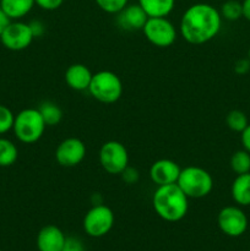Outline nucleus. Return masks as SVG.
I'll use <instances>...</instances> for the list:
<instances>
[{
    "label": "nucleus",
    "mask_w": 250,
    "mask_h": 251,
    "mask_svg": "<svg viewBox=\"0 0 250 251\" xmlns=\"http://www.w3.org/2000/svg\"><path fill=\"white\" fill-rule=\"evenodd\" d=\"M95 1L102 11L112 15H117L129 4V0H95Z\"/></svg>",
    "instance_id": "b1692460"
},
{
    "label": "nucleus",
    "mask_w": 250,
    "mask_h": 251,
    "mask_svg": "<svg viewBox=\"0 0 250 251\" xmlns=\"http://www.w3.org/2000/svg\"><path fill=\"white\" fill-rule=\"evenodd\" d=\"M10 21H11V20L7 17V15L5 14V12L1 10V7H0V36H1L4 29L7 27V25L10 24Z\"/></svg>",
    "instance_id": "2f4dec72"
},
{
    "label": "nucleus",
    "mask_w": 250,
    "mask_h": 251,
    "mask_svg": "<svg viewBox=\"0 0 250 251\" xmlns=\"http://www.w3.org/2000/svg\"><path fill=\"white\" fill-rule=\"evenodd\" d=\"M87 149L82 140L77 137H68L58 145L55 150V161L65 168L78 166L85 159Z\"/></svg>",
    "instance_id": "9b49d317"
},
{
    "label": "nucleus",
    "mask_w": 250,
    "mask_h": 251,
    "mask_svg": "<svg viewBox=\"0 0 250 251\" xmlns=\"http://www.w3.org/2000/svg\"><path fill=\"white\" fill-rule=\"evenodd\" d=\"M149 17H167L175 6V0H137Z\"/></svg>",
    "instance_id": "a211bd4d"
},
{
    "label": "nucleus",
    "mask_w": 250,
    "mask_h": 251,
    "mask_svg": "<svg viewBox=\"0 0 250 251\" xmlns=\"http://www.w3.org/2000/svg\"><path fill=\"white\" fill-rule=\"evenodd\" d=\"M65 239V234L59 227L53 225L44 226L37 235V249L38 251H61Z\"/></svg>",
    "instance_id": "4468645a"
},
{
    "label": "nucleus",
    "mask_w": 250,
    "mask_h": 251,
    "mask_svg": "<svg viewBox=\"0 0 250 251\" xmlns=\"http://www.w3.org/2000/svg\"><path fill=\"white\" fill-rule=\"evenodd\" d=\"M93 74L83 64H73L65 71V82L74 91H87Z\"/></svg>",
    "instance_id": "2eb2a0df"
},
{
    "label": "nucleus",
    "mask_w": 250,
    "mask_h": 251,
    "mask_svg": "<svg viewBox=\"0 0 250 251\" xmlns=\"http://www.w3.org/2000/svg\"><path fill=\"white\" fill-rule=\"evenodd\" d=\"M34 5V0H0V7L11 21L27 16Z\"/></svg>",
    "instance_id": "dca6fc26"
},
{
    "label": "nucleus",
    "mask_w": 250,
    "mask_h": 251,
    "mask_svg": "<svg viewBox=\"0 0 250 251\" xmlns=\"http://www.w3.org/2000/svg\"><path fill=\"white\" fill-rule=\"evenodd\" d=\"M147 19L149 16L139 4H127L117 14L118 26L124 31H142Z\"/></svg>",
    "instance_id": "ddd939ff"
},
{
    "label": "nucleus",
    "mask_w": 250,
    "mask_h": 251,
    "mask_svg": "<svg viewBox=\"0 0 250 251\" xmlns=\"http://www.w3.org/2000/svg\"><path fill=\"white\" fill-rule=\"evenodd\" d=\"M28 25L34 38H39V37H42L46 33V26H44L43 22L39 21V20H33V21L29 22Z\"/></svg>",
    "instance_id": "c85d7f7f"
},
{
    "label": "nucleus",
    "mask_w": 250,
    "mask_h": 251,
    "mask_svg": "<svg viewBox=\"0 0 250 251\" xmlns=\"http://www.w3.org/2000/svg\"><path fill=\"white\" fill-rule=\"evenodd\" d=\"M120 176H122V179L126 184H135V183H137V181H139L140 174H139V171H137V169H135V168H132V167L127 166L126 168L123 171V173L120 174Z\"/></svg>",
    "instance_id": "cd10ccee"
},
{
    "label": "nucleus",
    "mask_w": 250,
    "mask_h": 251,
    "mask_svg": "<svg viewBox=\"0 0 250 251\" xmlns=\"http://www.w3.org/2000/svg\"><path fill=\"white\" fill-rule=\"evenodd\" d=\"M220 14L222 19L228 20V21H237L243 16L242 2L237 1V0H227L221 6Z\"/></svg>",
    "instance_id": "4be33fe9"
},
{
    "label": "nucleus",
    "mask_w": 250,
    "mask_h": 251,
    "mask_svg": "<svg viewBox=\"0 0 250 251\" xmlns=\"http://www.w3.org/2000/svg\"><path fill=\"white\" fill-rule=\"evenodd\" d=\"M64 0H34V4L46 11H54L63 5Z\"/></svg>",
    "instance_id": "bb28decb"
},
{
    "label": "nucleus",
    "mask_w": 250,
    "mask_h": 251,
    "mask_svg": "<svg viewBox=\"0 0 250 251\" xmlns=\"http://www.w3.org/2000/svg\"><path fill=\"white\" fill-rule=\"evenodd\" d=\"M147 41L158 48H168L176 41L178 31L167 17H149L142 28Z\"/></svg>",
    "instance_id": "6e6552de"
},
{
    "label": "nucleus",
    "mask_w": 250,
    "mask_h": 251,
    "mask_svg": "<svg viewBox=\"0 0 250 251\" xmlns=\"http://www.w3.org/2000/svg\"><path fill=\"white\" fill-rule=\"evenodd\" d=\"M33 39L34 37L29 28V25L19 20L10 21V24L0 36V42L2 46L12 51L25 50L31 46Z\"/></svg>",
    "instance_id": "1a4fd4ad"
},
{
    "label": "nucleus",
    "mask_w": 250,
    "mask_h": 251,
    "mask_svg": "<svg viewBox=\"0 0 250 251\" xmlns=\"http://www.w3.org/2000/svg\"><path fill=\"white\" fill-rule=\"evenodd\" d=\"M15 114L6 105L0 104V135L6 134L14 126Z\"/></svg>",
    "instance_id": "393cba45"
},
{
    "label": "nucleus",
    "mask_w": 250,
    "mask_h": 251,
    "mask_svg": "<svg viewBox=\"0 0 250 251\" xmlns=\"http://www.w3.org/2000/svg\"><path fill=\"white\" fill-rule=\"evenodd\" d=\"M250 70V60L249 59H240L235 63L234 71L239 75H244Z\"/></svg>",
    "instance_id": "c756f323"
},
{
    "label": "nucleus",
    "mask_w": 250,
    "mask_h": 251,
    "mask_svg": "<svg viewBox=\"0 0 250 251\" xmlns=\"http://www.w3.org/2000/svg\"><path fill=\"white\" fill-rule=\"evenodd\" d=\"M176 184L189 199H202L212 191L213 178L206 169L189 166L181 169Z\"/></svg>",
    "instance_id": "20e7f679"
},
{
    "label": "nucleus",
    "mask_w": 250,
    "mask_h": 251,
    "mask_svg": "<svg viewBox=\"0 0 250 251\" xmlns=\"http://www.w3.org/2000/svg\"><path fill=\"white\" fill-rule=\"evenodd\" d=\"M47 125L38 108H26L15 115L14 134L22 144L31 145L39 141L44 135Z\"/></svg>",
    "instance_id": "7ed1b4c3"
},
{
    "label": "nucleus",
    "mask_w": 250,
    "mask_h": 251,
    "mask_svg": "<svg viewBox=\"0 0 250 251\" xmlns=\"http://www.w3.org/2000/svg\"><path fill=\"white\" fill-rule=\"evenodd\" d=\"M123 90V82L117 74L109 70H100L93 74L87 91L98 102L112 104L120 100Z\"/></svg>",
    "instance_id": "39448f33"
},
{
    "label": "nucleus",
    "mask_w": 250,
    "mask_h": 251,
    "mask_svg": "<svg viewBox=\"0 0 250 251\" xmlns=\"http://www.w3.org/2000/svg\"><path fill=\"white\" fill-rule=\"evenodd\" d=\"M0 251H2V250H0Z\"/></svg>",
    "instance_id": "f704fd0d"
},
{
    "label": "nucleus",
    "mask_w": 250,
    "mask_h": 251,
    "mask_svg": "<svg viewBox=\"0 0 250 251\" xmlns=\"http://www.w3.org/2000/svg\"><path fill=\"white\" fill-rule=\"evenodd\" d=\"M230 194L239 206H250V172L239 174L232 183Z\"/></svg>",
    "instance_id": "f3484780"
},
{
    "label": "nucleus",
    "mask_w": 250,
    "mask_h": 251,
    "mask_svg": "<svg viewBox=\"0 0 250 251\" xmlns=\"http://www.w3.org/2000/svg\"><path fill=\"white\" fill-rule=\"evenodd\" d=\"M19 158V150L16 145L9 139L0 137V167L6 168L15 164Z\"/></svg>",
    "instance_id": "aec40b11"
},
{
    "label": "nucleus",
    "mask_w": 250,
    "mask_h": 251,
    "mask_svg": "<svg viewBox=\"0 0 250 251\" xmlns=\"http://www.w3.org/2000/svg\"><path fill=\"white\" fill-rule=\"evenodd\" d=\"M220 10L207 2H196L181 15L179 32L188 43L201 46L212 41L221 31Z\"/></svg>",
    "instance_id": "f257e3e1"
},
{
    "label": "nucleus",
    "mask_w": 250,
    "mask_h": 251,
    "mask_svg": "<svg viewBox=\"0 0 250 251\" xmlns=\"http://www.w3.org/2000/svg\"><path fill=\"white\" fill-rule=\"evenodd\" d=\"M248 56H249V60H250V48H249V53H248Z\"/></svg>",
    "instance_id": "72a5a7b5"
},
{
    "label": "nucleus",
    "mask_w": 250,
    "mask_h": 251,
    "mask_svg": "<svg viewBox=\"0 0 250 251\" xmlns=\"http://www.w3.org/2000/svg\"><path fill=\"white\" fill-rule=\"evenodd\" d=\"M230 168L237 176L250 172V153L245 150L237 151L230 157Z\"/></svg>",
    "instance_id": "412c9836"
},
{
    "label": "nucleus",
    "mask_w": 250,
    "mask_h": 251,
    "mask_svg": "<svg viewBox=\"0 0 250 251\" xmlns=\"http://www.w3.org/2000/svg\"><path fill=\"white\" fill-rule=\"evenodd\" d=\"M38 110L47 126H55L63 119V110H61V108L56 103L50 102V100H46V102L41 103Z\"/></svg>",
    "instance_id": "6ab92c4d"
},
{
    "label": "nucleus",
    "mask_w": 250,
    "mask_h": 251,
    "mask_svg": "<svg viewBox=\"0 0 250 251\" xmlns=\"http://www.w3.org/2000/svg\"><path fill=\"white\" fill-rule=\"evenodd\" d=\"M242 145L245 151L250 153V124L242 131Z\"/></svg>",
    "instance_id": "7c9ffc66"
},
{
    "label": "nucleus",
    "mask_w": 250,
    "mask_h": 251,
    "mask_svg": "<svg viewBox=\"0 0 250 251\" xmlns=\"http://www.w3.org/2000/svg\"><path fill=\"white\" fill-rule=\"evenodd\" d=\"M114 212L108 206L97 203L93 205L83 217L82 227L87 235L92 238L104 237L114 226Z\"/></svg>",
    "instance_id": "0eeeda50"
},
{
    "label": "nucleus",
    "mask_w": 250,
    "mask_h": 251,
    "mask_svg": "<svg viewBox=\"0 0 250 251\" xmlns=\"http://www.w3.org/2000/svg\"><path fill=\"white\" fill-rule=\"evenodd\" d=\"M61 251H85L82 242L75 237H66Z\"/></svg>",
    "instance_id": "a878e982"
},
{
    "label": "nucleus",
    "mask_w": 250,
    "mask_h": 251,
    "mask_svg": "<svg viewBox=\"0 0 250 251\" xmlns=\"http://www.w3.org/2000/svg\"><path fill=\"white\" fill-rule=\"evenodd\" d=\"M243 7V17L250 21V0H243L242 2Z\"/></svg>",
    "instance_id": "473e14b6"
},
{
    "label": "nucleus",
    "mask_w": 250,
    "mask_h": 251,
    "mask_svg": "<svg viewBox=\"0 0 250 251\" xmlns=\"http://www.w3.org/2000/svg\"><path fill=\"white\" fill-rule=\"evenodd\" d=\"M181 168L176 162L168 158H162L151 164L149 176L152 183L156 184L157 186L169 185L176 183Z\"/></svg>",
    "instance_id": "f8f14e48"
},
{
    "label": "nucleus",
    "mask_w": 250,
    "mask_h": 251,
    "mask_svg": "<svg viewBox=\"0 0 250 251\" xmlns=\"http://www.w3.org/2000/svg\"><path fill=\"white\" fill-rule=\"evenodd\" d=\"M225 123L230 130L235 132H242L248 126V118L242 110H230L225 117Z\"/></svg>",
    "instance_id": "5701e85b"
},
{
    "label": "nucleus",
    "mask_w": 250,
    "mask_h": 251,
    "mask_svg": "<svg viewBox=\"0 0 250 251\" xmlns=\"http://www.w3.org/2000/svg\"><path fill=\"white\" fill-rule=\"evenodd\" d=\"M98 159L103 171L112 176H120L129 166V152L122 142L110 140L100 146Z\"/></svg>",
    "instance_id": "423d86ee"
},
{
    "label": "nucleus",
    "mask_w": 250,
    "mask_h": 251,
    "mask_svg": "<svg viewBox=\"0 0 250 251\" xmlns=\"http://www.w3.org/2000/svg\"><path fill=\"white\" fill-rule=\"evenodd\" d=\"M217 225L223 234L237 238L247 232L248 217L238 206H225L218 212Z\"/></svg>",
    "instance_id": "9d476101"
},
{
    "label": "nucleus",
    "mask_w": 250,
    "mask_h": 251,
    "mask_svg": "<svg viewBox=\"0 0 250 251\" xmlns=\"http://www.w3.org/2000/svg\"><path fill=\"white\" fill-rule=\"evenodd\" d=\"M152 206L159 218L175 223L183 220L189 211V198L178 184L157 186L152 196Z\"/></svg>",
    "instance_id": "f03ea898"
}]
</instances>
